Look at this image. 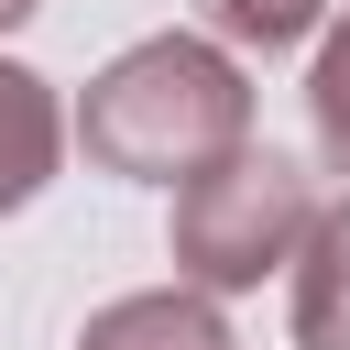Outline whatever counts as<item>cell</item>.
Listing matches in <instances>:
<instances>
[{"mask_svg": "<svg viewBox=\"0 0 350 350\" xmlns=\"http://www.w3.org/2000/svg\"><path fill=\"white\" fill-rule=\"evenodd\" d=\"M77 350H230V317L197 284H153V295H109L77 328Z\"/></svg>", "mask_w": 350, "mask_h": 350, "instance_id": "277c9868", "label": "cell"}, {"mask_svg": "<svg viewBox=\"0 0 350 350\" xmlns=\"http://www.w3.org/2000/svg\"><path fill=\"white\" fill-rule=\"evenodd\" d=\"M295 350H350V197L317 208L295 252Z\"/></svg>", "mask_w": 350, "mask_h": 350, "instance_id": "5b68a950", "label": "cell"}, {"mask_svg": "<svg viewBox=\"0 0 350 350\" xmlns=\"http://www.w3.org/2000/svg\"><path fill=\"white\" fill-rule=\"evenodd\" d=\"M306 131H317V153H328V175H350V11L328 22V44H317V66H306Z\"/></svg>", "mask_w": 350, "mask_h": 350, "instance_id": "52a82bcc", "label": "cell"}, {"mask_svg": "<svg viewBox=\"0 0 350 350\" xmlns=\"http://www.w3.org/2000/svg\"><path fill=\"white\" fill-rule=\"evenodd\" d=\"M33 11H44V0H0V33H11V22H33Z\"/></svg>", "mask_w": 350, "mask_h": 350, "instance_id": "ba28073f", "label": "cell"}, {"mask_svg": "<svg viewBox=\"0 0 350 350\" xmlns=\"http://www.w3.org/2000/svg\"><path fill=\"white\" fill-rule=\"evenodd\" d=\"M306 230H317V186H306V164L273 153V142H241V153H219L208 175L175 186L164 252H175V284H197V295H241V284H262V273H295Z\"/></svg>", "mask_w": 350, "mask_h": 350, "instance_id": "7a4b0ae2", "label": "cell"}, {"mask_svg": "<svg viewBox=\"0 0 350 350\" xmlns=\"http://www.w3.org/2000/svg\"><path fill=\"white\" fill-rule=\"evenodd\" d=\"M208 11V44H241V55H284L328 22V0H197Z\"/></svg>", "mask_w": 350, "mask_h": 350, "instance_id": "8992f818", "label": "cell"}, {"mask_svg": "<svg viewBox=\"0 0 350 350\" xmlns=\"http://www.w3.org/2000/svg\"><path fill=\"white\" fill-rule=\"evenodd\" d=\"M241 142H252V77L208 33H142L77 98V153L131 186H186Z\"/></svg>", "mask_w": 350, "mask_h": 350, "instance_id": "6da1fadb", "label": "cell"}, {"mask_svg": "<svg viewBox=\"0 0 350 350\" xmlns=\"http://www.w3.org/2000/svg\"><path fill=\"white\" fill-rule=\"evenodd\" d=\"M66 142H77V109L55 98V77H33V66L0 55V219L33 208V197L55 186Z\"/></svg>", "mask_w": 350, "mask_h": 350, "instance_id": "3957f363", "label": "cell"}]
</instances>
